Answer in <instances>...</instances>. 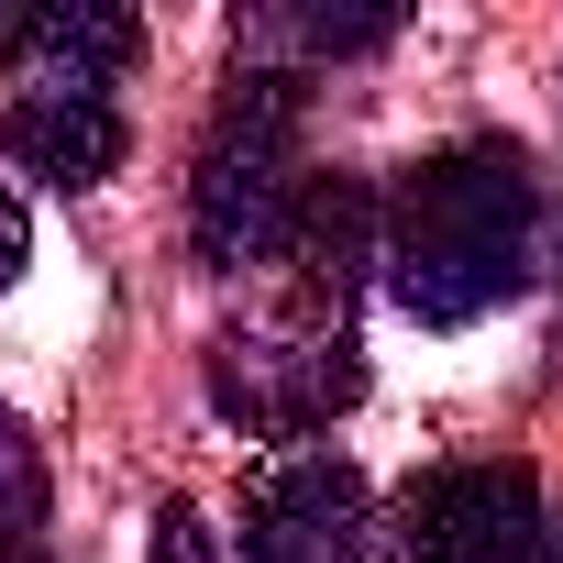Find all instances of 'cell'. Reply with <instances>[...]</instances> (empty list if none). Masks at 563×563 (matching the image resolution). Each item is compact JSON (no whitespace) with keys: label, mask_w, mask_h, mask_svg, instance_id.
<instances>
[{"label":"cell","mask_w":563,"mask_h":563,"mask_svg":"<svg viewBox=\"0 0 563 563\" xmlns=\"http://www.w3.org/2000/svg\"><path fill=\"white\" fill-rule=\"evenodd\" d=\"M541 265V177L508 133H453L398 166L376 199V276L420 332H464L508 310Z\"/></svg>","instance_id":"6da1fadb"},{"label":"cell","mask_w":563,"mask_h":563,"mask_svg":"<svg viewBox=\"0 0 563 563\" xmlns=\"http://www.w3.org/2000/svg\"><path fill=\"white\" fill-rule=\"evenodd\" d=\"M299 89H310V78L232 67V89H221V111H210V144H199V177H188V243H199L210 276H243V265H276V254H288V221H299V199H310Z\"/></svg>","instance_id":"7a4b0ae2"},{"label":"cell","mask_w":563,"mask_h":563,"mask_svg":"<svg viewBox=\"0 0 563 563\" xmlns=\"http://www.w3.org/2000/svg\"><path fill=\"white\" fill-rule=\"evenodd\" d=\"M199 376H210V409H221L232 431H254V442H310V431H332V420L365 398V343H354V321L321 310V299H276V310H243L232 332H210Z\"/></svg>","instance_id":"3957f363"},{"label":"cell","mask_w":563,"mask_h":563,"mask_svg":"<svg viewBox=\"0 0 563 563\" xmlns=\"http://www.w3.org/2000/svg\"><path fill=\"white\" fill-rule=\"evenodd\" d=\"M541 530L552 519L530 464H442L376 519L387 563H541Z\"/></svg>","instance_id":"277c9868"},{"label":"cell","mask_w":563,"mask_h":563,"mask_svg":"<svg viewBox=\"0 0 563 563\" xmlns=\"http://www.w3.org/2000/svg\"><path fill=\"white\" fill-rule=\"evenodd\" d=\"M243 563H365L376 552V497L365 475L310 442V453H276L254 486H243Z\"/></svg>","instance_id":"5b68a950"},{"label":"cell","mask_w":563,"mask_h":563,"mask_svg":"<svg viewBox=\"0 0 563 563\" xmlns=\"http://www.w3.org/2000/svg\"><path fill=\"white\" fill-rule=\"evenodd\" d=\"M0 144H12V166L45 177V188H100L133 133H122L111 89H12L0 100Z\"/></svg>","instance_id":"8992f818"},{"label":"cell","mask_w":563,"mask_h":563,"mask_svg":"<svg viewBox=\"0 0 563 563\" xmlns=\"http://www.w3.org/2000/svg\"><path fill=\"white\" fill-rule=\"evenodd\" d=\"M288 265H299V299H321V310H354V288L376 276V188L365 177H321L310 166V199H299V221H288Z\"/></svg>","instance_id":"52a82bcc"},{"label":"cell","mask_w":563,"mask_h":563,"mask_svg":"<svg viewBox=\"0 0 563 563\" xmlns=\"http://www.w3.org/2000/svg\"><path fill=\"white\" fill-rule=\"evenodd\" d=\"M133 45H144V23L111 12V0H23L12 67H23V89H111L133 67Z\"/></svg>","instance_id":"ba28073f"},{"label":"cell","mask_w":563,"mask_h":563,"mask_svg":"<svg viewBox=\"0 0 563 563\" xmlns=\"http://www.w3.org/2000/svg\"><path fill=\"white\" fill-rule=\"evenodd\" d=\"M398 34V12H343V0H254L232 23V67H276V78H310L332 56H376Z\"/></svg>","instance_id":"9c48e42d"},{"label":"cell","mask_w":563,"mask_h":563,"mask_svg":"<svg viewBox=\"0 0 563 563\" xmlns=\"http://www.w3.org/2000/svg\"><path fill=\"white\" fill-rule=\"evenodd\" d=\"M45 552V442L0 409V563Z\"/></svg>","instance_id":"30bf717a"},{"label":"cell","mask_w":563,"mask_h":563,"mask_svg":"<svg viewBox=\"0 0 563 563\" xmlns=\"http://www.w3.org/2000/svg\"><path fill=\"white\" fill-rule=\"evenodd\" d=\"M155 563H221V530H210V519L177 497V508L155 519Z\"/></svg>","instance_id":"8fae6325"},{"label":"cell","mask_w":563,"mask_h":563,"mask_svg":"<svg viewBox=\"0 0 563 563\" xmlns=\"http://www.w3.org/2000/svg\"><path fill=\"white\" fill-rule=\"evenodd\" d=\"M23 254H34V221H23V199H12V188H0V288L23 276Z\"/></svg>","instance_id":"7c38bea8"},{"label":"cell","mask_w":563,"mask_h":563,"mask_svg":"<svg viewBox=\"0 0 563 563\" xmlns=\"http://www.w3.org/2000/svg\"><path fill=\"white\" fill-rule=\"evenodd\" d=\"M541 563H563V519H552V530H541Z\"/></svg>","instance_id":"4fadbf2b"},{"label":"cell","mask_w":563,"mask_h":563,"mask_svg":"<svg viewBox=\"0 0 563 563\" xmlns=\"http://www.w3.org/2000/svg\"><path fill=\"white\" fill-rule=\"evenodd\" d=\"M221 563H243V552H232V541H221Z\"/></svg>","instance_id":"5bb4252c"},{"label":"cell","mask_w":563,"mask_h":563,"mask_svg":"<svg viewBox=\"0 0 563 563\" xmlns=\"http://www.w3.org/2000/svg\"><path fill=\"white\" fill-rule=\"evenodd\" d=\"M34 563H45V552H34Z\"/></svg>","instance_id":"9a60e30c"}]
</instances>
